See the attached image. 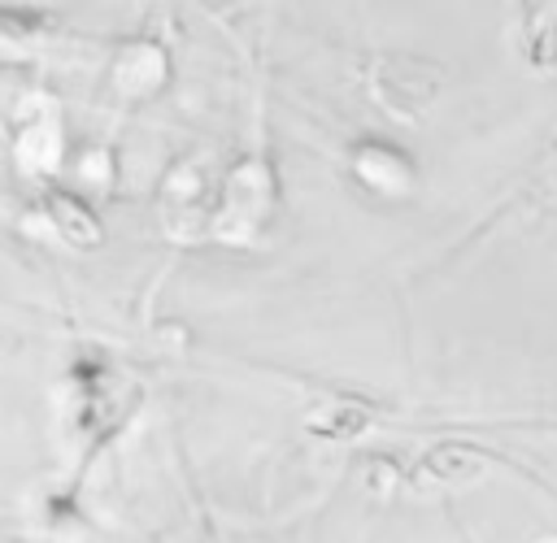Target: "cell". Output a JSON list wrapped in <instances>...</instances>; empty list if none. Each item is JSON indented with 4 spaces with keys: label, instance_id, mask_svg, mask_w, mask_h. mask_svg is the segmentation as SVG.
<instances>
[{
    "label": "cell",
    "instance_id": "4",
    "mask_svg": "<svg viewBox=\"0 0 557 543\" xmlns=\"http://www.w3.org/2000/svg\"><path fill=\"white\" fill-rule=\"evenodd\" d=\"M348 169L361 187H370L374 195H387V200L418 191V161L409 156V148L383 139V135H357L348 143Z\"/></svg>",
    "mask_w": 557,
    "mask_h": 543
},
{
    "label": "cell",
    "instance_id": "8",
    "mask_svg": "<svg viewBox=\"0 0 557 543\" xmlns=\"http://www.w3.org/2000/svg\"><path fill=\"white\" fill-rule=\"evenodd\" d=\"M39 217L48 222V230L61 239V243H74V248H91L104 239V226L100 217L91 213V204H83L74 191H61V187H48L39 195Z\"/></svg>",
    "mask_w": 557,
    "mask_h": 543
},
{
    "label": "cell",
    "instance_id": "14",
    "mask_svg": "<svg viewBox=\"0 0 557 543\" xmlns=\"http://www.w3.org/2000/svg\"><path fill=\"white\" fill-rule=\"evenodd\" d=\"M553 156H557V130H553Z\"/></svg>",
    "mask_w": 557,
    "mask_h": 543
},
{
    "label": "cell",
    "instance_id": "1",
    "mask_svg": "<svg viewBox=\"0 0 557 543\" xmlns=\"http://www.w3.org/2000/svg\"><path fill=\"white\" fill-rule=\"evenodd\" d=\"M278 209V178H274V165L252 152V156H239L222 182V200L213 209V230L222 243H252L270 217Z\"/></svg>",
    "mask_w": 557,
    "mask_h": 543
},
{
    "label": "cell",
    "instance_id": "2",
    "mask_svg": "<svg viewBox=\"0 0 557 543\" xmlns=\"http://www.w3.org/2000/svg\"><path fill=\"white\" fill-rule=\"evenodd\" d=\"M361 83L379 109L396 117H418L440 91V65L413 52H374L361 65Z\"/></svg>",
    "mask_w": 557,
    "mask_h": 543
},
{
    "label": "cell",
    "instance_id": "9",
    "mask_svg": "<svg viewBox=\"0 0 557 543\" xmlns=\"http://www.w3.org/2000/svg\"><path fill=\"white\" fill-rule=\"evenodd\" d=\"M370 421H374V404H370V400L335 391V395H326L322 404L309 408L305 430L318 434V439H357Z\"/></svg>",
    "mask_w": 557,
    "mask_h": 543
},
{
    "label": "cell",
    "instance_id": "10",
    "mask_svg": "<svg viewBox=\"0 0 557 543\" xmlns=\"http://www.w3.org/2000/svg\"><path fill=\"white\" fill-rule=\"evenodd\" d=\"M518 52L531 70L557 65V0L522 4L518 13Z\"/></svg>",
    "mask_w": 557,
    "mask_h": 543
},
{
    "label": "cell",
    "instance_id": "6",
    "mask_svg": "<svg viewBox=\"0 0 557 543\" xmlns=\"http://www.w3.org/2000/svg\"><path fill=\"white\" fill-rule=\"evenodd\" d=\"M52 104L57 100H48L26 122H17V135H13V161L30 178H48L61 165V117Z\"/></svg>",
    "mask_w": 557,
    "mask_h": 543
},
{
    "label": "cell",
    "instance_id": "5",
    "mask_svg": "<svg viewBox=\"0 0 557 543\" xmlns=\"http://www.w3.org/2000/svg\"><path fill=\"white\" fill-rule=\"evenodd\" d=\"M165 78H170V52L161 39H148V35L122 43L109 65V87L122 100H148L152 91L165 87Z\"/></svg>",
    "mask_w": 557,
    "mask_h": 543
},
{
    "label": "cell",
    "instance_id": "11",
    "mask_svg": "<svg viewBox=\"0 0 557 543\" xmlns=\"http://www.w3.org/2000/svg\"><path fill=\"white\" fill-rule=\"evenodd\" d=\"M48 13L44 9H13V4H0V39H35L44 30Z\"/></svg>",
    "mask_w": 557,
    "mask_h": 543
},
{
    "label": "cell",
    "instance_id": "3",
    "mask_svg": "<svg viewBox=\"0 0 557 543\" xmlns=\"http://www.w3.org/2000/svg\"><path fill=\"white\" fill-rule=\"evenodd\" d=\"M161 222L174 239H196L213 230V204H209V178L196 156H183L161 178Z\"/></svg>",
    "mask_w": 557,
    "mask_h": 543
},
{
    "label": "cell",
    "instance_id": "7",
    "mask_svg": "<svg viewBox=\"0 0 557 543\" xmlns=\"http://www.w3.org/2000/svg\"><path fill=\"white\" fill-rule=\"evenodd\" d=\"M487 452L474 443H435L413 465V487H461L487 469Z\"/></svg>",
    "mask_w": 557,
    "mask_h": 543
},
{
    "label": "cell",
    "instance_id": "13",
    "mask_svg": "<svg viewBox=\"0 0 557 543\" xmlns=\"http://www.w3.org/2000/svg\"><path fill=\"white\" fill-rule=\"evenodd\" d=\"M531 543H557V534H540V539H531Z\"/></svg>",
    "mask_w": 557,
    "mask_h": 543
},
{
    "label": "cell",
    "instance_id": "12",
    "mask_svg": "<svg viewBox=\"0 0 557 543\" xmlns=\"http://www.w3.org/2000/svg\"><path fill=\"white\" fill-rule=\"evenodd\" d=\"M109 169H113V156H109L104 148H83V156H78V174H83V178L104 182V178H109Z\"/></svg>",
    "mask_w": 557,
    "mask_h": 543
}]
</instances>
